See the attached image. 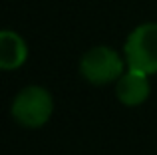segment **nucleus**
Returning <instances> with one entry per match:
<instances>
[{
	"mask_svg": "<svg viewBox=\"0 0 157 155\" xmlns=\"http://www.w3.org/2000/svg\"><path fill=\"white\" fill-rule=\"evenodd\" d=\"M54 112V100L52 93L42 85H26L16 93L12 100L10 113L14 117L16 123L24 125V127H42L48 123Z\"/></svg>",
	"mask_w": 157,
	"mask_h": 155,
	"instance_id": "f257e3e1",
	"label": "nucleus"
},
{
	"mask_svg": "<svg viewBox=\"0 0 157 155\" xmlns=\"http://www.w3.org/2000/svg\"><path fill=\"white\" fill-rule=\"evenodd\" d=\"M123 58L129 70L157 74V22L139 24L131 30L123 46Z\"/></svg>",
	"mask_w": 157,
	"mask_h": 155,
	"instance_id": "f03ea898",
	"label": "nucleus"
},
{
	"mask_svg": "<svg viewBox=\"0 0 157 155\" xmlns=\"http://www.w3.org/2000/svg\"><path fill=\"white\" fill-rule=\"evenodd\" d=\"M125 58L107 46L90 48L80 60V74L94 85H105L117 81L125 72Z\"/></svg>",
	"mask_w": 157,
	"mask_h": 155,
	"instance_id": "7ed1b4c3",
	"label": "nucleus"
},
{
	"mask_svg": "<svg viewBox=\"0 0 157 155\" xmlns=\"http://www.w3.org/2000/svg\"><path fill=\"white\" fill-rule=\"evenodd\" d=\"M151 92V84H149V76L137 70H129L123 72L121 78L115 81V96L127 108H137V105L145 104Z\"/></svg>",
	"mask_w": 157,
	"mask_h": 155,
	"instance_id": "20e7f679",
	"label": "nucleus"
},
{
	"mask_svg": "<svg viewBox=\"0 0 157 155\" xmlns=\"http://www.w3.org/2000/svg\"><path fill=\"white\" fill-rule=\"evenodd\" d=\"M28 58V46L24 38L14 30L0 32V68L6 72L18 70Z\"/></svg>",
	"mask_w": 157,
	"mask_h": 155,
	"instance_id": "39448f33",
	"label": "nucleus"
}]
</instances>
